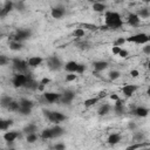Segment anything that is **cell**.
I'll use <instances>...</instances> for the list:
<instances>
[{"mask_svg":"<svg viewBox=\"0 0 150 150\" xmlns=\"http://www.w3.org/2000/svg\"><path fill=\"white\" fill-rule=\"evenodd\" d=\"M123 25V21L118 13L116 12H107L105 13V26L111 29H117Z\"/></svg>","mask_w":150,"mask_h":150,"instance_id":"obj_1","label":"cell"},{"mask_svg":"<svg viewBox=\"0 0 150 150\" xmlns=\"http://www.w3.org/2000/svg\"><path fill=\"white\" fill-rule=\"evenodd\" d=\"M127 41L128 42H134V43H137V45H144V43L150 41V35H146L144 33H138V34H135V35H131L130 38H128Z\"/></svg>","mask_w":150,"mask_h":150,"instance_id":"obj_2","label":"cell"},{"mask_svg":"<svg viewBox=\"0 0 150 150\" xmlns=\"http://www.w3.org/2000/svg\"><path fill=\"white\" fill-rule=\"evenodd\" d=\"M32 77L29 75H23V74H15L12 82H13V86L15 88H20V87H25V84L28 82V80H30Z\"/></svg>","mask_w":150,"mask_h":150,"instance_id":"obj_3","label":"cell"},{"mask_svg":"<svg viewBox=\"0 0 150 150\" xmlns=\"http://www.w3.org/2000/svg\"><path fill=\"white\" fill-rule=\"evenodd\" d=\"M45 115L47 116V118L53 122V123H60L62 121H64L67 117L66 115H63L62 112H59V111H45Z\"/></svg>","mask_w":150,"mask_h":150,"instance_id":"obj_4","label":"cell"},{"mask_svg":"<svg viewBox=\"0 0 150 150\" xmlns=\"http://www.w3.org/2000/svg\"><path fill=\"white\" fill-rule=\"evenodd\" d=\"M32 35V32L29 29H19L16 30V34L14 35V41L21 42L23 40H27Z\"/></svg>","mask_w":150,"mask_h":150,"instance_id":"obj_5","label":"cell"},{"mask_svg":"<svg viewBox=\"0 0 150 150\" xmlns=\"http://www.w3.org/2000/svg\"><path fill=\"white\" fill-rule=\"evenodd\" d=\"M47 63H48L49 69L52 70H59L61 68V61L56 56H49L47 59Z\"/></svg>","mask_w":150,"mask_h":150,"instance_id":"obj_6","label":"cell"},{"mask_svg":"<svg viewBox=\"0 0 150 150\" xmlns=\"http://www.w3.org/2000/svg\"><path fill=\"white\" fill-rule=\"evenodd\" d=\"M13 66L19 71H26L28 63L23 60H20V59H13Z\"/></svg>","mask_w":150,"mask_h":150,"instance_id":"obj_7","label":"cell"},{"mask_svg":"<svg viewBox=\"0 0 150 150\" xmlns=\"http://www.w3.org/2000/svg\"><path fill=\"white\" fill-rule=\"evenodd\" d=\"M137 88H138V87L135 86V84H125V86L122 87V93L124 94V96L130 97V96L134 95V93L137 90Z\"/></svg>","mask_w":150,"mask_h":150,"instance_id":"obj_8","label":"cell"},{"mask_svg":"<svg viewBox=\"0 0 150 150\" xmlns=\"http://www.w3.org/2000/svg\"><path fill=\"white\" fill-rule=\"evenodd\" d=\"M18 137H20V134H19L18 131H14V130L7 131V132L4 134V138H5V141H6L7 143H13Z\"/></svg>","mask_w":150,"mask_h":150,"instance_id":"obj_9","label":"cell"},{"mask_svg":"<svg viewBox=\"0 0 150 150\" xmlns=\"http://www.w3.org/2000/svg\"><path fill=\"white\" fill-rule=\"evenodd\" d=\"M45 98H46V101L47 102H49V103H53V102H56L57 100H60L61 98V95L60 94H57V93H52V91H47V93H45Z\"/></svg>","mask_w":150,"mask_h":150,"instance_id":"obj_10","label":"cell"},{"mask_svg":"<svg viewBox=\"0 0 150 150\" xmlns=\"http://www.w3.org/2000/svg\"><path fill=\"white\" fill-rule=\"evenodd\" d=\"M13 7H14V2H12V1H5L4 2V7L0 11V15L1 16H5L6 14H8L13 9Z\"/></svg>","mask_w":150,"mask_h":150,"instance_id":"obj_11","label":"cell"},{"mask_svg":"<svg viewBox=\"0 0 150 150\" xmlns=\"http://www.w3.org/2000/svg\"><path fill=\"white\" fill-rule=\"evenodd\" d=\"M74 97H75V94L73 91H70V90H67V91L63 93V95H61V101H62V103L69 104L73 101Z\"/></svg>","mask_w":150,"mask_h":150,"instance_id":"obj_12","label":"cell"},{"mask_svg":"<svg viewBox=\"0 0 150 150\" xmlns=\"http://www.w3.org/2000/svg\"><path fill=\"white\" fill-rule=\"evenodd\" d=\"M42 61H43V59L41 56H32V57L28 59L27 63L30 67H38V66H40L42 63Z\"/></svg>","mask_w":150,"mask_h":150,"instance_id":"obj_13","label":"cell"},{"mask_svg":"<svg viewBox=\"0 0 150 150\" xmlns=\"http://www.w3.org/2000/svg\"><path fill=\"white\" fill-rule=\"evenodd\" d=\"M132 112H134L136 116H138V117H145V116H148V114H149V109H146V108H144V107H137V108H135V109L132 110Z\"/></svg>","mask_w":150,"mask_h":150,"instance_id":"obj_14","label":"cell"},{"mask_svg":"<svg viewBox=\"0 0 150 150\" xmlns=\"http://www.w3.org/2000/svg\"><path fill=\"white\" fill-rule=\"evenodd\" d=\"M50 14H52V16L54 19H60V18H62L64 15V9L62 7H55V8L52 9Z\"/></svg>","mask_w":150,"mask_h":150,"instance_id":"obj_15","label":"cell"},{"mask_svg":"<svg viewBox=\"0 0 150 150\" xmlns=\"http://www.w3.org/2000/svg\"><path fill=\"white\" fill-rule=\"evenodd\" d=\"M139 16H138V14H134V13H131V14H129V16H128V23L130 25V26H138L139 25Z\"/></svg>","mask_w":150,"mask_h":150,"instance_id":"obj_16","label":"cell"},{"mask_svg":"<svg viewBox=\"0 0 150 150\" xmlns=\"http://www.w3.org/2000/svg\"><path fill=\"white\" fill-rule=\"evenodd\" d=\"M77 67H79V63H77V62H75V61H69V62L66 63L64 69H66L67 71H69V73H76Z\"/></svg>","mask_w":150,"mask_h":150,"instance_id":"obj_17","label":"cell"},{"mask_svg":"<svg viewBox=\"0 0 150 150\" xmlns=\"http://www.w3.org/2000/svg\"><path fill=\"white\" fill-rule=\"evenodd\" d=\"M93 66H94V69L96 71H102L108 67V62H105V61H95Z\"/></svg>","mask_w":150,"mask_h":150,"instance_id":"obj_18","label":"cell"},{"mask_svg":"<svg viewBox=\"0 0 150 150\" xmlns=\"http://www.w3.org/2000/svg\"><path fill=\"white\" fill-rule=\"evenodd\" d=\"M108 143L110 144V145H115V144H117L120 141H121V135L120 134H111L109 137H108Z\"/></svg>","mask_w":150,"mask_h":150,"instance_id":"obj_19","label":"cell"},{"mask_svg":"<svg viewBox=\"0 0 150 150\" xmlns=\"http://www.w3.org/2000/svg\"><path fill=\"white\" fill-rule=\"evenodd\" d=\"M39 86H40V83H38L35 80L30 79V80H28V82L25 84V88H27V89H29V90H36V89H39Z\"/></svg>","mask_w":150,"mask_h":150,"instance_id":"obj_20","label":"cell"},{"mask_svg":"<svg viewBox=\"0 0 150 150\" xmlns=\"http://www.w3.org/2000/svg\"><path fill=\"white\" fill-rule=\"evenodd\" d=\"M19 103H20V107H22V108H28V109H32L33 105H34L33 101H30V100H28V98H21Z\"/></svg>","mask_w":150,"mask_h":150,"instance_id":"obj_21","label":"cell"},{"mask_svg":"<svg viewBox=\"0 0 150 150\" xmlns=\"http://www.w3.org/2000/svg\"><path fill=\"white\" fill-rule=\"evenodd\" d=\"M36 130H38V128H36V125L33 124V123H30V124H28V125H26V127L23 128V132L27 134V135H29V134H35Z\"/></svg>","mask_w":150,"mask_h":150,"instance_id":"obj_22","label":"cell"},{"mask_svg":"<svg viewBox=\"0 0 150 150\" xmlns=\"http://www.w3.org/2000/svg\"><path fill=\"white\" fill-rule=\"evenodd\" d=\"M52 132H53V137H59L61 135H63V129L60 127V125H55L52 128Z\"/></svg>","mask_w":150,"mask_h":150,"instance_id":"obj_23","label":"cell"},{"mask_svg":"<svg viewBox=\"0 0 150 150\" xmlns=\"http://www.w3.org/2000/svg\"><path fill=\"white\" fill-rule=\"evenodd\" d=\"M12 124H13V121H12V120H2V121L0 122V129L5 131V130H7Z\"/></svg>","mask_w":150,"mask_h":150,"instance_id":"obj_24","label":"cell"},{"mask_svg":"<svg viewBox=\"0 0 150 150\" xmlns=\"http://www.w3.org/2000/svg\"><path fill=\"white\" fill-rule=\"evenodd\" d=\"M41 137L43 139H48V138H53V132H52V128H47L43 129L41 132Z\"/></svg>","mask_w":150,"mask_h":150,"instance_id":"obj_25","label":"cell"},{"mask_svg":"<svg viewBox=\"0 0 150 150\" xmlns=\"http://www.w3.org/2000/svg\"><path fill=\"white\" fill-rule=\"evenodd\" d=\"M109 110H110V105L109 104H103V105L100 107V109H98L97 112H98L100 116H104V115H107L109 112Z\"/></svg>","mask_w":150,"mask_h":150,"instance_id":"obj_26","label":"cell"},{"mask_svg":"<svg viewBox=\"0 0 150 150\" xmlns=\"http://www.w3.org/2000/svg\"><path fill=\"white\" fill-rule=\"evenodd\" d=\"M105 8H107V6L102 2H94V5H93V9L95 12H103Z\"/></svg>","mask_w":150,"mask_h":150,"instance_id":"obj_27","label":"cell"},{"mask_svg":"<svg viewBox=\"0 0 150 150\" xmlns=\"http://www.w3.org/2000/svg\"><path fill=\"white\" fill-rule=\"evenodd\" d=\"M144 139V134L143 132H134L132 136V142L134 143H141V141Z\"/></svg>","mask_w":150,"mask_h":150,"instance_id":"obj_28","label":"cell"},{"mask_svg":"<svg viewBox=\"0 0 150 150\" xmlns=\"http://www.w3.org/2000/svg\"><path fill=\"white\" fill-rule=\"evenodd\" d=\"M9 48H11L12 50H20V49L22 48V43L13 40V41L9 43Z\"/></svg>","mask_w":150,"mask_h":150,"instance_id":"obj_29","label":"cell"},{"mask_svg":"<svg viewBox=\"0 0 150 150\" xmlns=\"http://www.w3.org/2000/svg\"><path fill=\"white\" fill-rule=\"evenodd\" d=\"M12 102H13V100H12L9 96H2V97H1V105H2V107L8 108Z\"/></svg>","mask_w":150,"mask_h":150,"instance_id":"obj_30","label":"cell"},{"mask_svg":"<svg viewBox=\"0 0 150 150\" xmlns=\"http://www.w3.org/2000/svg\"><path fill=\"white\" fill-rule=\"evenodd\" d=\"M97 101H98V98H97V97H91V98H87V100L84 101V107L89 108V107H91V105L96 104V103H97Z\"/></svg>","mask_w":150,"mask_h":150,"instance_id":"obj_31","label":"cell"},{"mask_svg":"<svg viewBox=\"0 0 150 150\" xmlns=\"http://www.w3.org/2000/svg\"><path fill=\"white\" fill-rule=\"evenodd\" d=\"M145 145V143H134V144H131V145H129V146H127L125 148V150H137V149H141L142 146H144Z\"/></svg>","mask_w":150,"mask_h":150,"instance_id":"obj_32","label":"cell"},{"mask_svg":"<svg viewBox=\"0 0 150 150\" xmlns=\"http://www.w3.org/2000/svg\"><path fill=\"white\" fill-rule=\"evenodd\" d=\"M73 35H74L75 38H77V39L83 38V36H84V29H83V28H76V29L74 30Z\"/></svg>","mask_w":150,"mask_h":150,"instance_id":"obj_33","label":"cell"},{"mask_svg":"<svg viewBox=\"0 0 150 150\" xmlns=\"http://www.w3.org/2000/svg\"><path fill=\"white\" fill-rule=\"evenodd\" d=\"M138 16L139 18H148V16H150V11L148 8H142L138 12Z\"/></svg>","mask_w":150,"mask_h":150,"instance_id":"obj_34","label":"cell"},{"mask_svg":"<svg viewBox=\"0 0 150 150\" xmlns=\"http://www.w3.org/2000/svg\"><path fill=\"white\" fill-rule=\"evenodd\" d=\"M8 109H9V110H12V111H19V109H20V103H19V102L13 101V102L9 104Z\"/></svg>","mask_w":150,"mask_h":150,"instance_id":"obj_35","label":"cell"},{"mask_svg":"<svg viewBox=\"0 0 150 150\" xmlns=\"http://www.w3.org/2000/svg\"><path fill=\"white\" fill-rule=\"evenodd\" d=\"M26 141H27L28 143H34V142L38 141V135H36V134H29V135H27Z\"/></svg>","mask_w":150,"mask_h":150,"instance_id":"obj_36","label":"cell"},{"mask_svg":"<svg viewBox=\"0 0 150 150\" xmlns=\"http://www.w3.org/2000/svg\"><path fill=\"white\" fill-rule=\"evenodd\" d=\"M120 75H121V74H120L118 70H111V71L109 73V79L114 81V80H117V79L120 77Z\"/></svg>","mask_w":150,"mask_h":150,"instance_id":"obj_37","label":"cell"},{"mask_svg":"<svg viewBox=\"0 0 150 150\" xmlns=\"http://www.w3.org/2000/svg\"><path fill=\"white\" fill-rule=\"evenodd\" d=\"M82 27L87 28V29H90V30H96L97 29V26L96 25H91V23H83Z\"/></svg>","mask_w":150,"mask_h":150,"instance_id":"obj_38","label":"cell"},{"mask_svg":"<svg viewBox=\"0 0 150 150\" xmlns=\"http://www.w3.org/2000/svg\"><path fill=\"white\" fill-rule=\"evenodd\" d=\"M75 79H76V75H75V73H69V74L66 76V81H67V82H71V81H75Z\"/></svg>","mask_w":150,"mask_h":150,"instance_id":"obj_39","label":"cell"},{"mask_svg":"<svg viewBox=\"0 0 150 150\" xmlns=\"http://www.w3.org/2000/svg\"><path fill=\"white\" fill-rule=\"evenodd\" d=\"M30 111H32V109H28V108H22V107H20V109H19V112H20L21 115H29Z\"/></svg>","mask_w":150,"mask_h":150,"instance_id":"obj_40","label":"cell"},{"mask_svg":"<svg viewBox=\"0 0 150 150\" xmlns=\"http://www.w3.org/2000/svg\"><path fill=\"white\" fill-rule=\"evenodd\" d=\"M125 41H127V40H125L124 38H118V39H117V40L115 41V45H114V46H117V47H121V46H122V45H123V43H124Z\"/></svg>","mask_w":150,"mask_h":150,"instance_id":"obj_41","label":"cell"},{"mask_svg":"<svg viewBox=\"0 0 150 150\" xmlns=\"http://www.w3.org/2000/svg\"><path fill=\"white\" fill-rule=\"evenodd\" d=\"M54 150H66V145L63 143H56L54 145Z\"/></svg>","mask_w":150,"mask_h":150,"instance_id":"obj_42","label":"cell"},{"mask_svg":"<svg viewBox=\"0 0 150 150\" xmlns=\"http://www.w3.org/2000/svg\"><path fill=\"white\" fill-rule=\"evenodd\" d=\"M114 109H115V112H116V114H122V112L124 111L123 105H115Z\"/></svg>","mask_w":150,"mask_h":150,"instance_id":"obj_43","label":"cell"},{"mask_svg":"<svg viewBox=\"0 0 150 150\" xmlns=\"http://www.w3.org/2000/svg\"><path fill=\"white\" fill-rule=\"evenodd\" d=\"M84 70H86V66H84V64H81V63H79V67H77V70H76V73H77V74H82Z\"/></svg>","mask_w":150,"mask_h":150,"instance_id":"obj_44","label":"cell"},{"mask_svg":"<svg viewBox=\"0 0 150 150\" xmlns=\"http://www.w3.org/2000/svg\"><path fill=\"white\" fill-rule=\"evenodd\" d=\"M121 49H122V47H117V46H114L111 50H112V54H114V55H118V54H120V52H121Z\"/></svg>","mask_w":150,"mask_h":150,"instance_id":"obj_45","label":"cell"},{"mask_svg":"<svg viewBox=\"0 0 150 150\" xmlns=\"http://www.w3.org/2000/svg\"><path fill=\"white\" fill-rule=\"evenodd\" d=\"M7 61H8V60H7V57H6L5 55H1V56H0V64H1V66H5V64L7 63Z\"/></svg>","mask_w":150,"mask_h":150,"instance_id":"obj_46","label":"cell"},{"mask_svg":"<svg viewBox=\"0 0 150 150\" xmlns=\"http://www.w3.org/2000/svg\"><path fill=\"white\" fill-rule=\"evenodd\" d=\"M50 82V80L48 79V77H43L41 81H40V84H42V86H46V84H48Z\"/></svg>","mask_w":150,"mask_h":150,"instance_id":"obj_47","label":"cell"},{"mask_svg":"<svg viewBox=\"0 0 150 150\" xmlns=\"http://www.w3.org/2000/svg\"><path fill=\"white\" fill-rule=\"evenodd\" d=\"M143 53L146 55H150V45H146L145 47H143Z\"/></svg>","mask_w":150,"mask_h":150,"instance_id":"obj_48","label":"cell"},{"mask_svg":"<svg viewBox=\"0 0 150 150\" xmlns=\"http://www.w3.org/2000/svg\"><path fill=\"white\" fill-rule=\"evenodd\" d=\"M118 56H121V57H127V56H128V52H127L125 49H121Z\"/></svg>","mask_w":150,"mask_h":150,"instance_id":"obj_49","label":"cell"},{"mask_svg":"<svg viewBox=\"0 0 150 150\" xmlns=\"http://www.w3.org/2000/svg\"><path fill=\"white\" fill-rule=\"evenodd\" d=\"M14 6L18 8V9H20V11H22L25 7H23V2H18V4H14Z\"/></svg>","mask_w":150,"mask_h":150,"instance_id":"obj_50","label":"cell"},{"mask_svg":"<svg viewBox=\"0 0 150 150\" xmlns=\"http://www.w3.org/2000/svg\"><path fill=\"white\" fill-rule=\"evenodd\" d=\"M130 75H131L132 77H137V76L139 75V73H138V70H136V69H132V70L130 71Z\"/></svg>","mask_w":150,"mask_h":150,"instance_id":"obj_51","label":"cell"},{"mask_svg":"<svg viewBox=\"0 0 150 150\" xmlns=\"http://www.w3.org/2000/svg\"><path fill=\"white\" fill-rule=\"evenodd\" d=\"M110 100H112V101L116 102L117 100H120V97L117 96V94H111V95H110Z\"/></svg>","mask_w":150,"mask_h":150,"instance_id":"obj_52","label":"cell"},{"mask_svg":"<svg viewBox=\"0 0 150 150\" xmlns=\"http://www.w3.org/2000/svg\"><path fill=\"white\" fill-rule=\"evenodd\" d=\"M128 128H129V129H131V130L134 131V130L136 129V124H135L134 122H130V123L128 124Z\"/></svg>","mask_w":150,"mask_h":150,"instance_id":"obj_53","label":"cell"},{"mask_svg":"<svg viewBox=\"0 0 150 150\" xmlns=\"http://www.w3.org/2000/svg\"><path fill=\"white\" fill-rule=\"evenodd\" d=\"M146 94L150 96V88H148V90H146Z\"/></svg>","mask_w":150,"mask_h":150,"instance_id":"obj_54","label":"cell"},{"mask_svg":"<svg viewBox=\"0 0 150 150\" xmlns=\"http://www.w3.org/2000/svg\"><path fill=\"white\" fill-rule=\"evenodd\" d=\"M148 67H149V69H150V61H149V63H148Z\"/></svg>","mask_w":150,"mask_h":150,"instance_id":"obj_55","label":"cell"},{"mask_svg":"<svg viewBox=\"0 0 150 150\" xmlns=\"http://www.w3.org/2000/svg\"><path fill=\"white\" fill-rule=\"evenodd\" d=\"M144 150H150V148H149V149H144Z\"/></svg>","mask_w":150,"mask_h":150,"instance_id":"obj_56","label":"cell"}]
</instances>
